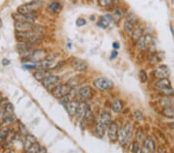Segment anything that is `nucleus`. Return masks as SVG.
<instances>
[{"label": "nucleus", "mask_w": 174, "mask_h": 153, "mask_svg": "<svg viewBox=\"0 0 174 153\" xmlns=\"http://www.w3.org/2000/svg\"><path fill=\"white\" fill-rule=\"evenodd\" d=\"M49 75H50L49 70L47 69H40V70H37L36 72L33 74V77L35 79L37 80L38 81H41L42 82L45 78H46Z\"/></svg>", "instance_id": "obj_18"}, {"label": "nucleus", "mask_w": 174, "mask_h": 153, "mask_svg": "<svg viewBox=\"0 0 174 153\" xmlns=\"http://www.w3.org/2000/svg\"><path fill=\"white\" fill-rule=\"evenodd\" d=\"M16 38L20 43H25L28 44L39 43L42 42L44 37L42 33L36 31H26V32H16Z\"/></svg>", "instance_id": "obj_1"}, {"label": "nucleus", "mask_w": 174, "mask_h": 153, "mask_svg": "<svg viewBox=\"0 0 174 153\" xmlns=\"http://www.w3.org/2000/svg\"><path fill=\"white\" fill-rule=\"evenodd\" d=\"M99 122L103 124L105 127H108V125L112 123V115H111L110 113L106 111H102L101 116H100Z\"/></svg>", "instance_id": "obj_19"}, {"label": "nucleus", "mask_w": 174, "mask_h": 153, "mask_svg": "<svg viewBox=\"0 0 174 153\" xmlns=\"http://www.w3.org/2000/svg\"><path fill=\"white\" fill-rule=\"evenodd\" d=\"M133 118L136 121L141 122L143 120V114L140 111H136L133 114Z\"/></svg>", "instance_id": "obj_33"}, {"label": "nucleus", "mask_w": 174, "mask_h": 153, "mask_svg": "<svg viewBox=\"0 0 174 153\" xmlns=\"http://www.w3.org/2000/svg\"><path fill=\"white\" fill-rule=\"evenodd\" d=\"M162 114L165 117L174 119V108L171 107H165L162 111Z\"/></svg>", "instance_id": "obj_27"}, {"label": "nucleus", "mask_w": 174, "mask_h": 153, "mask_svg": "<svg viewBox=\"0 0 174 153\" xmlns=\"http://www.w3.org/2000/svg\"><path fill=\"white\" fill-rule=\"evenodd\" d=\"M13 18L16 22H32L33 23L34 22V18L29 16L27 15H23L20 13H14L13 14Z\"/></svg>", "instance_id": "obj_14"}, {"label": "nucleus", "mask_w": 174, "mask_h": 153, "mask_svg": "<svg viewBox=\"0 0 174 153\" xmlns=\"http://www.w3.org/2000/svg\"><path fill=\"white\" fill-rule=\"evenodd\" d=\"M132 151L133 153H142L141 149H140V148H139V146L137 142H133V144H132Z\"/></svg>", "instance_id": "obj_34"}, {"label": "nucleus", "mask_w": 174, "mask_h": 153, "mask_svg": "<svg viewBox=\"0 0 174 153\" xmlns=\"http://www.w3.org/2000/svg\"><path fill=\"white\" fill-rule=\"evenodd\" d=\"M170 74V68L166 65H162V66H158L156 70H154V76L155 78H159V79H163V78H167Z\"/></svg>", "instance_id": "obj_9"}, {"label": "nucleus", "mask_w": 174, "mask_h": 153, "mask_svg": "<svg viewBox=\"0 0 174 153\" xmlns=\"http://www.w3.org/2000/svg\"><path fill=\"white\" fill-rule=\"evenodd\" d=\"M47 9L50 12L54 14H58L62 10V4L58 1H53L50 3H49L47 6Z\"/></svg>", "instance_id": "obj_17"}, {"label": "nucleus", "mask_w": 174, "mask_h": 153, "mask_svg": "<svg viewBox=\"0 0 174 153\" xmlns=\"http://www.w3.org/2000/svg\"><path fill=\"white\" fill-rule=\"evenodd\" d=\"M122 15L123 13L121 11V9H116L113 13V15L112 17H113V20L116 22H118L119 21L121 20L122 18Z\"/></svg>", "instance_id": "obj_29"}, {"label": "nucleus", "mask_w": 174, "mask_h": 153, "mask_svg": "<svg viewBox=\"0 0 174 153\" xmlns=\"http://www.w3.org/2000/svg\"><path fill=\"white\" fill-rule=\"evenodd\" d=\"M118 52L116 51V50H114V51L112 52V54H111V56H110V59L111 60H114L116 59V57H117L118 56Z\"/></svg>", "instance_id": "obj_38"}, {"label": "nucleus", "mask_w": 174, "mask_h": 153, "mask_svg": "<svg viewBox=\"0 0 174 153\" xmlns=\"http://www.w3.org/2000/svg\"><path fill=\"white\" fill-rule=\"evenodd\" d=\"M118 127L116 122H112L108 127V136L111 141L116 142L118 137Z\"/></svg>", "instance_id": "obj_8"}, {"label": "nucleus", "mask_w": 174, "mask_h": 153, "mask_svg": "<svg viewBox=\"0 0 174 153\" xmlns=\"http://www.w3.org/2000/svg\"><path fill=\"white\" fill-rule=\"evenodd\" d=\"M86 24V20L84 18H78L76 21V25L77 26H83Z\"/></svg>", "instance_id": "obj_35"}, {"label": "nucleus", "mask_w": 174, "mask_h": 153, "mask_svg": "<svg viewBox=\"0 0 174 153\" xmlns=\"http://www.w3.org/2000/svg\"><path fill=\"white\" fill-rule=\"evenodd\" d=\"M172 3L174 4V0H172Z\"/></svg>", "instance_id": "obj_44"}, {"label": "nucleus", "mask_w": 174, "mask_h": 153, "mask_svg": "<svg viewBox=\"0 0 174 153\" xmlns=\"http://www.w3.org/2000/svg\"><path fill=\"white\" fill-rule=\"evenodd\" d=\"M132 131H133V126L132 124L128 123L125 125L123 126L118 131V139L119 142L122 145H125L128 140L129 139L132 135Z\"/></svg>", "instance_id": "obj_3"}, {"label": "nucleus", "mask_w": 174, "mask_h": 153, "mask_svg": "<svg viewBox=\"0 0 174 153\" xmlns=\"http://www.w3.org/2000/svg\"><path fill=\"white\" fill-rule=\"evenodd\" d=\"M19 128H20V132L22 133V135H27V130H26V127L24 126V125H22V123L20 124V126H19Z\"/></svg>", "instance_id": "obj_36"}, {"label": "nucleus", "mask_w": 174, "mask_h": 153, "mask_svg": "<svg viewBox=\"0 0 174 153\" xmlns=\"http://www.w3.org/2000/svg\"><path fill=\"white\" fill-rule=\"evenodd\" d=\"M53 60H50L49 58H46V59H43L41 60L38 61L37 63H34L35 66H36V69H48L53 65Z\"/></svg>", "instance_id": "obj_15"}, {"label": "nucleus", "mask_w": 174, "mask_h": 153, "mask_svg": "<svg viewBox=\"0 0 174 153\" xmlns=\"http://www.w3.org/2000/svg\"><path fill=\"white\" fill-rule=\"evenodd\" d=\"M94 86L97 90L101 91H105V90H111L113 88L114 83L111 80L106 78H99L94 80L93 82Z\"/></svg>", "instance_id": "obj_4"}, {"label": "nucleus", "mask_w": 174, "mask_h": 153, "mask_svg": "<svg viewBox=\"0 0 174 153\" xmlns=\"http://www.w3.org/2000/svg\"><path fill=\"white\" fill-rule=\"evenodd\" d=\"M93 90L89 86H85L79 90V96L83 101H89L93 98Z\"/></svg>", "instance_id": "obj_11"}, {"label": "nucleus", "mask_w": 174, "mask_h": 153, "mask_svg": "<svg viewBox=\"0 0 174 153\" xmlns=\"http://www.w3.org/2000/svg\"><path fill=\"white\" fill-rule=\"evenodd\" d=\"M114 0H98V4L101 7H108L112 4Z\"/></svg>", "instance_id": "obj_32"}, {"label": "nucleus", "mask_w": 174, "mask_h": 153, "mask_svg": "<svg viewBox=\"0 0 174 153\" xmlns=\"http://www.w3.org/2000/svg\"><path fill=\"white\" fill-rule=\"evenodd\" d=\"M80 102H78L76 100H72L71 102H70L68 104V106H67V111H68V114H69L70 117L75 116L76 112H77V107H78V105Z\"/></svg>", "instance_id": "obj_16"}, {"label": "nucleus", "mask_w": 174, "mask_h": 153, "mask_svg": "<svg viewBox=\"0 0 174 153\" xmlns=\"http://www.w3.org/2000/svg\"><path fill=\"white\" fill-rule=\"evenodd\" d=\"M60 81H61V78L59 76L50 74L42 81V84L45 88L47 89V90H52L59 84Z\"/></svg>", "instance_id": "obj_7"}, {"label": "nucleus", "mask_w": 174, "mask_h": 153, "mask_svg": "<svg viewBox=\"0 0 174 153\" xmlns=\"http://www.w3.org/2000/svg\"><path fill=\"white\" fill-rule=\"evenodd\" d=\"M155 87L157 90H161L165 95L170 96V95H172L173 94V90L171 87L170 81L168 78L160 79L155 84Z\"/></svg>", "instance_id": "obj_5"}, {"label": "nucleus", "mask_w": 174, "mask_h": 153, "mask_svg": "<svg viewBox=\"0 0 174 153\" xmlns=\"http://www.w3.org/2000/svg\"><path fill=\"white\" fill-rule=\"evenodd\" d=\"M148 44V40H147V36H142V37L137 40L136 43V47L139 50H143L145 49Z\"/></svg>", "instance_id": "obj_25"}, {"label": "nucleus", "mask_w": 174, "mask_h": 153, "mask_svg": "<svg viewBox=\"0 0 174 153\" xmlns=\"http://www.w3.org/2000/svg\"><path fill=\"white\" fill-rule=\"evenodd\" d=\"M71 66L75 71L77 72H84L88 68V63L85 61L78 58H74L71 61Z\"/></svg>", "instance_id": "obj_10"}, {"label": "nucleus", "mask_w": 174, "mask_h": 153, "mask_svg": "<svg viewBox=\"0 0 174 153\" xmlns=\"http://www.w3.org/2000/svg\"><path fill=\"white\" fill-rule=\"evenodd\" d=\"M113 20V17L110 14H107L101 16V18L99 19V21L98 22L97 25L99 27L102 28V29H106L109 26L111 22Z\"/></svg>", "instance_id": "obj_13"}, {"label": "nucleus", "mask_w": 174, "mask_h": 153, "mask_svg": "<svg viewBox=\"0 0 174 153\" xmlns=\"http://www.w3.org/2000/svg\"><path fill=\"white\" fill-rule=\"evenodd\" d=\"M6 153H15V152H13V151H8Z\"/></svg>", "instance_id": "obj_43"}, {"label": "nucleus", "mask_w": 174, "mask_h": 153, "mask_svg": "<svg viewBox=\"0 0 174 153\" xmlns=\"http://www.w3.org/2000/svg\"><path fill=\"white\" fill-rule=\"evenodd\" d=\"M2 99H3V98H2V94H0V104H1V102H2Z\"/></svg>", "instance_id": "obj_41"}, {"label": "nucleus", "mask_w": 174, "mask_h": 153, "mask_svg": "<svg viewBox=\"0 0 174 153\" xmlns=\"http://www.w3.org/2000/svg\"><path fill=\"white\" fill-rule=\"evenodd\" d=\"M142 33H143V30H142L141 28H137V29H136L134 31H132V40L135 41L139 40L142 37Z\"/></svg>", "instance_id": "obj_28"}, {"label": "nucleus", "mask_w": 174, "mask_h": 153, "mask_svg": "<svg viewBox=\"0 0 174 153\" xmlns=\"http://www.w3.org/2000/svg\"><path fill=\"white\" fill-rule=\"evenodd\" d=\"M36 142H37V138L31 134H28L26 136V140H25V143H24V149L26 151L29 148L31 147Z\"/></svg>", "instance_id": "obj_21"}, {"label": "nucleus", "mask_w": 174, "mask_h": 153, "mask_svg": "<svg viewBox=\"0 0 174 153\" xmlns=\"http://www.w3.org/2000/svg\"><path fill=\"white\" fill-rule=\"evenodd\" d=\"M35 6H36V4L34 2H29V3L24 4V5L19 6L17 12L19 13H20V14L29 16L35 19L36 16H37V13L35 12Z\"/></svg>", "instance_id": "obj_6"}, {"label": "nucleus", "mask_w": 174, "mask_h": 153, "mask_svg": "<svg viewBox=\"0 0 174 153\" xmlns=\"http://www.w3.org/2000/svg\"><path fill=\"white\" fill-rule=\"evenodd\" d=\"M2 63L4 66H8V65L10 64V60L6 59V58H4V59H2Z\"/></svg>", "instance_id": "obj_37"}, {"label": "nucleus", "mask_w": 174, "mask_h": 153, "mask_svg": "<svg viewBox=\"0 0 174 153\" xmlns=\"http://www.w3.org/2000/svg\"><path fill=\"white\" fill-rule=\"evenodd\" d=\"M88 104L84 102H81L79 103L78 107H77V112H76L75 117L78 121H82L85 118L86 114V109Z\"/></svg>", "instance_id": "obj_12"}, {"label": "nucleus", "mask_w": 174, "mask_h": 153, "mask_svg": "<svg viewBox=\"0 0 174 153\" xmlns=\"http://www.w3.org/2000/svg\"><path fill=\"white\" fill-rule=\"evenodd\" d=\"M139 79L142 83H146L148 80V75L144 70H141L139 71Z\"/></svg>", "instance_id": "obj_31"}, {"label": "nucleus", "mask_w": 174, "mask_h": 153, "mask_svg": "<svg viewBox=\"0 0 174 153\" xmlns=\"http://www.w3.org/2000/svg\"><path fill=\"white\" fill-rule=\"evenodd\" d=\"M68 1H69V2H74L76 0H68Z\"/></svg>", "instance_id": "obj_42"}, {"label": "nucleus", "mask_w": 174, "mask_h": 153, "mask_svg": "<svg viewBox=\"0 0 174 153\" xmlns=\"http://www.w3.org/2000/svg\"><path fill=\"white\" fill-rule=\"evenodd\" d=\"M72 89L73 88L70 87L68 84H61L51 90V94L54 98L57 99H61L64 97L68 96L72 91Z\"/></svg>", "instance_id": "obj_2"}, {"label": "nucleus", "mask_w": 174, "mask_h": 153, "mask_svg": "<svg viewBox=\"0 0 174 153\" xmlns=\"http://www.w3.org/2000/svg\"><path fill=\"white\" fill-rule=\"evenodd\" d=\"M112 111L115 113H120L123 109V103L121 100L116 99L112 103Z\"/></svg>", "instance_id": "obj_24"}, {"label": "nucleus", "mask_w": 174, "mask_h": 153, "mask_svg": "<svg viewBox=\"0 0 174 153\" xmlns=\"http://www.w3.org/2000/svg\"><path fill=\"white\" fill-rule=\"evenodd\" d=\"M112 47H113L115 50H117V49L120 48V45H119V43L118 42H114L113 43H112Z\"/></svg>", "instance_id": "obj_39"}, {"label": "nucleus", "mask_w": 174, "mask_h": 153, "mask_svg": "<svg viewBox=\"0 0 174 153\" xmlns=\"http://www.w3.org/2000/svg\"><path fill=\"white\" fill-rule=\"evenodd\" d=\"M9 129L7 126H2L0 128V146L4 144V142L6 141L8 135L9 133Z\"/></svg>", "instance_id": "obj_23"}, {"label": "nucleus", "mask_w": 174, "mask_h": 153, "mask_svg": "<svg viewBox=\"0 0 174 153\" xmlns=\"http://www.w3.org/2000/svg\"><path fill=\"white\" fill-rule=\"evenodd\" d=\"M40 149V146L38 142H36L30 148L26 150V153H37Z\"/></svg>", "instance_id": "obj_30"}, {"label": "nucleus", "mask_w": 174, "mask_h": 153, "mask_svg": "<svg viewBox=\"0 0 174 153\" xmlns=\"http://www.w3.org/2000/svg\"><path fill=\"white\" fill-rule=\"evenodd\" d=\"M105 128H106V127L103 124H101V122H98L96 125L95 128H94V134H95L96 136L99 138H103L104 134H105Z\"/></svg>", "instance_id": "obj_20"}, {"label": "nucleus", "mask_w": 174, "mask_h": 153, "mask_svg": "<svg viewBox=\"0 0 174 153\" xmlns=\"http://www.w3.org/2000/svg\"><path fill=\"white\" fill-rule=\"evenodd\" d=\"M144 149L148 152H152L155 150V143L152 138H148L144 141Z\"/></svg>", "instance_id": "obj_22"}, {"label": "nucleus", "mask_w": 174, "mask_h": 153, "mask_svg": "<svg viewBox=\"0 0 174 153\" xmlns=\"http://www.w3.org/2000/svg\"><path fill=\"white\" fill-rule=\"evenodd\" d=\"M37 153H47V152H46V149L44 147H40V149Z\"/></svg>", "instance_id": "obj_40"}, {"label": "nucleus", "mask_w": 174, "mask_h": 153, "mask_svg": "<svg viewBox=\"0 0 174 153\" xmlns=\"http://www.w3.org/2000/svg\"><path fill=\"white\" fill-rule=\"evenodd\" d=\"M134 24H135V21L132 19H128L124 23V29L128 33H132L134 29Z\"/></svg>", "instance_id": "obj_26"}]
</instances>
